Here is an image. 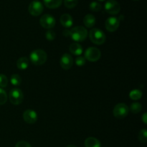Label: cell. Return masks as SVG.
<instances>
[{
  "mask_svg": "<svg viewBox=\"0 0 147 147\" xmlns=\"http://www.w3.org/2000/svg\"><path fill=\"white\" fill-rule=\"evenodd\" d=\"M47 58V53L41 49L34 50L30 53V59L32 64L35 65H42L46 62Z\"/></svg>",
  "mask_w": 147,
  "mask_h": 147,
  "instance_id": "obj_1",
  "label": "cell"
},
{
  "mask_svg": "<svg viewBox=\"0 0 147 147\" xmlns=\"http://www.w3.org/2000/svg\"><path fill=\"white\" fill-rule=\"evenodd\" d=\"M88 32L87 29L85 28L83 26H78V27H73L70 30V37L73 39L74 41L83 42L87 38Z\"/></svg>",
  "mask_w": 147,
  "mask_h": 147,
  "instance_id": "obj_2",
  "label": "cell"
},
{
  "mask_svg": "<svg viewBox=\"0 0 147 147\" xmlns=\"http://www.w3.org/2000/svg\"><path fill=\"white\" fill-rule=\"evenodd\" d=\"M88 34L90 41L95 45H100L106 42V34L100 29L93 28L90 30V32Z\"/></svg>",
  "mask_w": 147,
  "mask_h": 147,
  "instance_id": "obj_3",
  "label": "cell"
},
{
  "mask_svg": "<svg viewBox=\"0 0 147 147\" xmlns=\"http://www.w3.org/2000/svg\"><path fill=\"white\" fill-rule=\"evenodd\" d=\"M129 113V107L125 103H121L116 105L113 110V116L118 119H124Z\"/></svg>",
  "mask_w": 147,
  "mask_h": 147,
  "instance_id": "obj_4",
  "label": "cell"
},
{
  "mask_svg": "<svg viewBox=\"0 0 147 147\" xmlns=\"http://www.w3.org/2000/svg\"><path fill=\"white\" fill-rule=\"evenodd\" d=\"M9 98L13 105H19L22 103L24 99V94L19 88L11 89L9 93Z\"/></svg>",
  "mask_w": 147,
  "mask_h": 147,
  "instance_id": "obj_5",
  "label": "cell"
},
{
  "mask_svg": "<svg viewBox=\"0 0 147 147\" xmlns=\"http://www.w3.org/2000/svg\"><path fill=\"white\" fill-rule=\"evenodd\" d=\"M101 57V53L100 50L96 47H88L85 51V58L90 62H96Z\"/></svg>",
  "mask_w": 147,
  "mask_h": 147,
  "instance_id": "obj_6",
  "label": "cell"
},
{
  "mask_svg": "<svg viewBox=\"0 0 147 147\" xmlns=\"http://www.w3.org/2000/svg\"><path fill=\"white\" fill-rule=\"evenodd\" d=\"M105 10L110 14H117L120 12L121 6L116 0H108L105 3Z\"/></svg>",
  "mask_w": 147,
  "mask_h": 147,
  "instance_id": "obj_7",
  "label": "cell"
},
{
  "mask_svg": "<svg viewBox=\"0 0 147 147\" xmlns=\"http://www.w3.org/2000/svg\"><path fill=\"white\" fill-rule=\"evenodd\" d=\"M40 23L43 28L51 30L55 25L56 20L53 16L48 14H45L41 17L40 20Z\"/></svg>",
  "mask_w": 147,
  "mask_h": 147,
  "instance_id": "obj_8",
  "label": "cell"
},
{
  "mask_svg": "<svg viewBox=\"0 0 147 147\" xmlns=\"http://www.w3.org/2000/svg\"><path fill=\"white\" fill-rule=\"evenodd\" d=\"M43 9V5L40 1H33L29 5L28 11L31 15L37 17L42 13Z\"/></svg>",
  "mask_w": 147,
  "mask_h": 147,
  "instance_id": "obj_9",
  "label": "cell"
},
{
  "mask_svg": "<svg viewBox=\"0 0 147 147\" xmlns=\"http://www.w3.org/2000/svg\"><path fill=\"white\" fill-rule=\"evenodd\" d=\"M119 25H120V21L116 17H109L105 22V27L106 30L111 32L116 31L119 29Z\"/></svg>",
  "mask_w": 147,
  "mask_h": 147,
  "instance_id": "obj_10",
  "label": "cell"
},
{
  "mask_svg": "<svg viewBox=\"0 0 147 147\" xmlns=\"http://www.w3.org/2000/svg\"><path fill=\"white\" fill-rule=\"evenodd\" d=\"M60 63L62 68L64 69V70H69L70 68H71L73 65V57L70 54L65 53L60 58Z\"/></svg>",
  "mask_w": 147,
  "mask_h": 147,
  "instance_id": "obj_11",
  "label": "cell"
},
{
  "mask_svg": "<svg viewBox=\"0 0 147 147\" xmlns=\"http://www.w3.org/2000/svg\"><path fill=\"white\" fill-rule=\"evenodd\" d=\"M23 119L26 123L33 124L37 121V114L34 111L28 109L23 113Z\"/></svg>",
  "mask_w": 147,
  "mask_h": 147,
  "instance_id": "obj_12",
  "label": "cell"
},
{
  "mask_svg": "<svg viewBox=\"0 0 147 147\" xmlns=\"http://www.w3.org/2000/svg\"><path fill=\"white\" fill-rule=\"evenodd\" d=\"M60 23L65 28H70L73 24V19L69 14H63L60 17Z\"/></svg>",
  "mask_w": 147,
  "mask_h": 147,
  "instance_id": "obj_13",
  "label": "cell"
},
{
  "mask_svg": "<svg viewBox=\"0 0 147 147\" xmlns=\"http://www.w3.org/2000/svg\"><path fill=\"white\" fill-rule=\"evenodd\" d=\"M96 17L93 15V14H86L83 19V23H84L85 26L88 28H91L96 24Z\"/></svg>",
  "mask_w": 147,
  "mask_h": 147,
  "instance_id": "obj_14",
  "label": "cell"
},
{
  "mask_svg": "<svg viewBox=\"0 0 147 147\" xmlns=\"http://www.w3.org/2000/svg\"><path fill=\"white\" fill-rule=\"evenodd\" d=\"M69 50H70V52L72 54L77 56H80L83 53V51L82 46L78 42H74L70 45Z\"/></svg>",
  "mask_w": 147,
  "mask_h": 147,
  "instance_id": "obj_15",
  "label": "cell"
},
{
  "mask_svg": "<svg viewBox=\"0 0 147 147\" xmlns=\"http://www.w3.org/2000/svg\"><path fill=\"white\" fill-rule=\"evenodd\" d=\"M45 7L50 9L58 8L62 4L63 0H43Z\"/></svg>",
  "mask_w": 147,
  "mask_h": 147,
  "instance_id": "obj_16",
  "label": "cell"
},
{
  "mask_svg": "<svg viewBox=\"0 0 147 147\" xmlns=\"http://www.w3.org/2000/svg\"><path fill=\"white\" fill-rule=\"evenodd\" d=\"M29 63H30V61L27 57H22L19 58L17 61V66L20 70H26L28 67Z\"/></svg>",
  "mask_w": 147,
  "mask_h": 147,
  "instance_id": "obj_17",
  "label": "cell"
},
{
  "mask_svg": "<svg viewBox=\"0 0 147 147\" xmlns=\"http://www.w3.org/2000/svg\"><path fill=\"white\" fill-rule=\"evenodd\" d=\"M86 147H100V142L94 137H88L85 141Z\"/></svg>",
  "mask_w": 147,
  "mask_h": 147,
  "instance_id": "obj_18",
  "label": "cell"
},
{
  "mask_svg": "<svg viewBox=\"0 0 147 147\" xmlns=\"http://www.w3.org/2000/svg\"><path fill=\"white\" fill-rule=\"evenodd\" d=\"M142 95H143V93H142V92L140 90L134 89V90H132L129 93V98L134 100H137L142 98Z\"/></svg>",
  "mask_w": 147,
  "mask_h": 147,
  "instance_id": "obj_19",
  "label": "cell"
},
{
  "mask_svg": "<svg viewBox=\"0 0 147 147\" xmlns=\"http://www.w3.org/2000/svg\"><path fill=\"white\" fill-rule=\"evenodd\" d=\"M142 110V105L139 102H134L131 103L129 108V111L134 114L139 113Z\"/></svg>",
  "mask_w": 147,
  "mask_h": 147,
  "instance_id": "obj_20",
  "label": "cell"
},
{
  "mask_svg": "<svg viewBox=\"0 0 147 147\" xmlns=\"http://www.w3.org/2000/svg\"><path fill=\"white\" fill-rule=\"evenodd\" d=\"M10 82L14 86H19L22 83L21 76L18 74H13L10 78Z\"/></svg>",
  "mask_w": 147,
  "mask_h": 147,
  "instance_id": "obj_21",
  "label": "cell"
},
{
  "mask_svg": "<svg viewBox=\"0 0 147 147\" xmlns=\"http://www.w3.org/2000/svg\"><path fill=\"white\" fill-rule=\"evenodd\" d=\"M89 8L93 11H99L101 10L102 5L99 2L96 1H93L89 4Z\"/></svg>",
  "mask_w": 147,
  "mask_h": 147,
  "instance_id": "obj_22",
  "label": "cell"
},
{
  "mask_svg": "<svg viewBox=\"0 0 147 147\" xmlns=\"http://www.w3.org/2000/svg\"><path fill=\"white\" fill-rule=\"evenodd\" d=\"M138 139L142 143H146L147 142V131L146 129H142L138 135Z\"/></svg>",
  "mask_w": 147,
  "mask_h": 147,
  "instance_id": "obj_23",
  "label": "cell"
},
{
  "mask_svg": "<svg viewBox=\"0 0 147 147\" xmlns=\"http://www.w3.org/2000/svg\"><path fill=\"white\" fill-rule=\"evenodd\" d=\"M7 98H8V96L5 90L0 88V105H4V103H6V102L7 101Z\"/></svg>",
  "mask_w": 147,
  "mask_h": 147,
  "instance_id": "obj_24",
  "label": "cell"
},
{
  "mask_svg": "<svg viewBox=\"0 0 147 147\" xmlns=\"http://www.w3.org/2000/svg\"><path fill=\"white\" fill-rule=\"evenodd\" d=\"M78 0H64V4L67 8L73 9L78 4Z\"/></svg>",
  "mask_w": 147,
  "mask_h": 147,
  "instance_id": "obj_25",
  "label": "cell"
},
{
  "mask_svg": "<svg viewBox=\"0 0 147 147\" xmlns=\"http://www.w3.org/2000/svg\"><path fill=\"white\" fill-rule=\"evenodd\" d=\"M8 85V78L4 74H0V87L5 88Z\"/></svg>",
  "mask_w": 147,
  "mask_h": 147,
  "instance_id": "obj_26",
  "label": "cell"
},
{
  "mask_svg": "<svg viewBox=\"0 0 147 147\" xmlns=\"http://www.w3.org/2000/svg\"><path fill=\"white\" fill-rule=\"evenodd\" d=\"M45 37L47 40L49 41H53L55 39L56 37V34L54 31L51 30H49L48 31H47L45 34Z\"/></svg>",
  "mask_w": 147,
  "mask_h": 147,
  "instance_id": "obj_27",
  "label": "cell"
},
{
  "mask_svg": "<svg viewBox=\"0 0 147 147\" xmlns=\"http://www.w3.org/2000/svg\"><path fill=\"white\" fill-rule=\"evenodd\" d=\"M86 60L83 56H78L76 59V64L78 66H83L86 64Z\"/></svg>",
  "mask_w": 147,
  "mask_h": 147,
  "instance_id": "obj_28",
  "label": "cell"
},
{
  "mask_svg": "<svg viewBox=\"0 0 147 147\" xmlns=\"http://www.w3.org/2000/svg\"><path fill=\"white\" fill-rule=\"evenodd\" d=\"M15 147H32L30 143L25 142V141H20L16 144Z\"/></svg>",
  "mask_w": 147,
  "mask_h": 147,
  "instance_id": "obj_29",
  "label": "cell"
},
{
  "mask_svg": "<svg viewBox=\"0 0 147 147\" xmlns=\"http://www.w3.org/2000/svg\"><path fill=\"white\" fill-rule=\"evenodd\" d=\"M63 34L65 37H70V30L66 29V30H63Z\"/></svg>",
  "mask_w": 147,
  "mask_h": 147,
  "instance_id": "obj_30",
  "label": "cell"
},
{
  "mask_svg": "<svg viewBox=\"0 0 147 147\" xmlns=\"http://www.w3.org/2000/svg\"><path fill=\"white\" fill-rule=\"evenodd\" d=\"M142 120L144 124H147V113H144L142 116Z\"/></svg>",
  "mask_w": 147,
  "mask_h": 147,
  "instance_id": "obj_31",
  "label": "cell"
},
{
  "mask_svg": "<svg viewBox=\"0 0 147 147\" xmlns=\"http://www.w3.org/2000/svg\"><path fill=\"white\" fill-rule=\"evenodd\" d=\"M66 147H77V146H74V145H68V146H67Z\"/></svg>",
  "mask_w": 147,
  "mask_h": 147,
  "instance_id": "obj_32",
  "label": "cell"
},
{
  "mask_svg": "<svg viewBox=\"0 0 147 147\" xmlns=\"http://www.w3.org/2000/svg\"><path fill=\"white\" fill-rule=\"evenodd\" d=\"M98 1H105V0H98Z\"/></svg>",
  "mask_w": 147,
  "mask_h": 147,
  "instance_id": "obj_33",
  "label": "cell"
}]
</instances>
